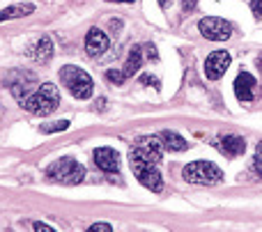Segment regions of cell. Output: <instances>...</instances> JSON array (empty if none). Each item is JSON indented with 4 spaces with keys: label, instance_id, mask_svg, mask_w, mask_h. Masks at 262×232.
<instances>
[{
    "label": "cell",
    "instance_id": "obj_15",
    "mask_svg": "<svg viewBox=\"0 0 262 232\" xmlns=\"http://www.w3.org/2000/svg\"><path fill=\"white\" fill-rule=\"evenodd\" d=\"M159 141H161L163 150H170V152H184L189 147V143L175 131H161L159 133Z\"/></svg>",
    "mask_w": 262,
    "mask_h": 232
},
{
    "label": "cell",
    "instance_id": "obj_6",
    "mask_svg": "<svg viewBox=\"0 0 262 232\" xmlns=\"http://www.w3.org/2000/svg\"><path fill=\"white\" fill-rule=\"evenodd\" d=\"M198 30L205 39H212V41H226L228 37L232 35V26L226 21V18H219V16L200 18Z\"/></svg>",
    "mask_w": 262,
    "mask_h": 232
},
{
    "label": "cell",
    "instance_id": "obj_26",
    "mask_svg": "<svg viewBox=\"0 0 262 232\" xmlns=\"http://www.w3.org/2000/svg\"><path fill=\"white\" fill-rule=\"evenodd\" d=\"M32 228L39 230V232H53V228H51V225H46V223H32Z\"/></svg>",
    "mask_w": 262,
    "mask_h": 232
},
{
    "label": "cell",
    "instance_id": "obj_27",
    "mask_svg": "<svg viewBox=\"0 0 262 232\" xmlns=\"http://www.w3.org/2000/svg\"><path fill=\"white\" fill-rule=\"evenodd\" d=\"M106 3H134V0H106Z\"/></svg>",
    "mask_w": 262,
    "mask_h": 232
},
{
    "label": "cell",
    "instance_id": "obj_3",
    "mask_svg": "<svg viewBox=\"0 0 262 232\" xmlns=\"http://www.w3.org/2000/svg\"><path fill=\"white\" fill-rule=\"evenodd\" d=\"M46 177L51 182H60V184H81L83 177H85V168L78 164L72 156H64V159H58L46 168Z\"/></svg>",
    "mask_w": 262,
    "mask_h": 232
},
{
    "label": "cell",
    "instance_id": "obj_17",
    "mask_svg": "<svg viewBox=\"0 0 262 232\" xmlns=\"http://www.w3.org/2000/svg\"><path fill=\"white\" fill-rule=\"evenodd\" d=\"M35 12V5L26 3V5H12V7H5L0 12V23L3 21H9V18H21V16H28V14Z\"/></svg>",
    "mask_w": 262,
    "mask_h": 232
},
{
    "label": "cell",
    "instance_id": "obj_16",
    "mask_svg": "<svg viewBox=\"0 0 262 232\" xmlns=\"http://www.w3.org/2000/svg\"><path fill=\"white\" fill-rule=\"evenodd\" d=\"M143 58H145L143 46H134V49L129 51V58H127V62H124V69H122V72L127 74V78L134 76V74L140 69V64H143Z\"/></svg>",
    "mask_w": 262,
    "mask_h": 232
},
{
    "label": "cell",
    "instance_id": "obj_21",
    "mask_svg": "<svg viewBox=\"0 0 262 232\" xmlns=\"http://www.w3.org/2000/svg\"><path fill=\"white\" fill-rule=\"evenodd\" d=\"M251 12L255 14V18H262V0H251Z\"/></svg>",
    "mask_w": 262,
    "mask_h": 232
},
{
    "label": "cell",
    "instance_id": "obj_11",
    "mask_svg": "<svg viewBox=\"0 0 262 232\" xmlns=\"http://www.w3.org/2000/svg\"><path fill=\"white\" fill-rule=\"evenodd\" d=\"M214 145L219 147V152H221L223 156H228V159H235V156H242L246 152V141L242 136H221L216 138V143Z\"/></svg>",
    "mask_w": 262,
    "mask_h": 232
},
{
    "label": "cell",
    "instance_id": "obj_19",
    "mask_svg": "<svg viewBox=\"0 0 262 232\" xmlns=\"http://www.w3.org/2000/svg\"><path fill=\"white\" fill-rule=\"evenodd\" d=\"M106 78H108L111 83H115V85H122V83L127 81V74L120 72V69H108V72H106Z\"/></svg>",
    "mask_w": 262,
    "mask_h": 232
},
{
    "label": "cell",
    "instance_id": "obj_14",
    "mask_svg": "<svg viewBox=\"0 0 262 232\" xmlns=\"http://www.w3.org/2000/svg\"><path fill=\"white\" fill-rule=\"evenodd\" d=\"M28 55H30L37 64H46L51 58H53V41H51V37H41V39H37L35 44L28 49Z\"/></svg>",
    "mask_w": 262,
    "mask_h": 232
},
{
    "label": "cell",
    "instance_id": "obj_28",
    "mask_svg": "<svg viewBox=\"0 0 262 232\" xmlns=\"http://www.w3.org/2000/svg\"><path fill=\"white\" fill-rule=\"evenodd\" d=\"M159 5H161V7L166 9V7H168V0H159Z\"/></svg>",
    "mask_w": 262,
    "mask_h": 232
},
{
    "label": "cell",
    "instance_id": "obj_20",
    "mask_svg": "<svg viewBox=\"0 0 262 232\" xmlns=\"http://www.w3.org/2000/svg\"><path fill=\"white\" fill-rule=\"evenodd\" d=\"M253 170L262 177V143L255 147V156H253Z\"/></svg>",
    "mask_w": 262,
    "mask_h": 232
},
{
    "label": "cell",
    "instance_id": "obj_8",
    "mask_svg": "<svg viewBox=\"0 0 262 232\" xmlns=\"http://www.w3.org/2000/svg\"><path fill=\"white\" fill-rule=\"evenodd\" d=\"M7 85H9V90H12V95L16 97V101L23 106V101L35 92V90H30V85H35V76L26 74V72H14L12 76L7 78Z\"/></svg>",
    "mask_w": 262,
    "mask_h": 232
},
{
    "label": "cell",
    "instance_id": "obj_22",
    "mask_svg": "<svg viewBox=\"0 0 262 232\" xmlns=\"http://www.w3.org/2000/svg\"><path fill=\"white\" fill-rule=\"evenodd\" d=\"M143 53H145V58H147V60H157V58H159V55H157V49H154L152 44L143 46Z\"/></svg>",
    "mask_w": 262,
    "mask_h": 232
},
{
    "label": "cell",
    "instance_id": "obj_5",
    "mask_svg": "<svg viewBox=\"0 0 262 232\" xmlns=\"http://www.w3.org/2000/svg\"><path fill=\"white\" fill-rule=\"evenodd\" d=\"M129 164H131V170H134L136 179H138L145 189H149V191H154V193H159L163 189V179H161V173L157 170V164H149V161H145L143 156L134 154V152L129 154Z\"/></svg>",
    "mask_w": 262,
    "mask_h": 232
},
{
    "label": "cell",
    "instance_id": "obj_9",
    "mask_svg": "<svg viewBox=\"0 0 262 232\" xmlns=\"http://www.w3.org/2000/svg\"><path fill=\"white\" fill-rule=\"evenodd\" d=\"M230 62H232V58L228 51H214V53L205 60V76H207L209 81H219V78L228 72Z\"/></svg>",
    "mask_w": 262,
    "mask_h": 232
},
{
    "label": "cell",
    "instance_id": "obj_13",
    "mask_svg": "<svg viewBox=\"0 0 262 232\" xmlns=\"http://www.w3.org/2000/svg\"><path fill=\"white\" fill-rule=\"evenodd\" d=\"M255 87H258V83H255L253 74L249 72H239L235 78V95L239 101H253L255 97Z\"/></svg>",
    "mask_w": 262,
    "mask_h": 232
},
{
    "label": "cell",
    "instance_id": "obj_12",
    "mask_svg": "<svg viewBox=\"0 0 262 232\" xmlns=\"http://www.w3.org/2000/svg\"><path fill=\"white\" fill-rule=\"evenodd\" d=\"M85 51L90 58H101L108 51V37H106V32L99 30V28H92L85 37Z\"/></svg>",
    "mask_w": 262,
    "mask_h": 232
},
{
    "label": "cell",
    "instance_id": "obj_24",
    "mask_svg": "<svg viewBox=\"0 0 262 232\" xmlns=\"http://www.w3.org/2000/svg\"><path fill=\"white\" fill-rule=\"evenodd\" d=\"M113 228H111L108 223H95V225H90V232H111Z\"/></svg>",
    "mask_w": 262,
    "mask_h": 232
},
{
    "label": "cell",
    "instance_id": "obj_25",
    "mask_svg": "<svg viewBox=\"0 0 262 232\" xmlns=\"http://www.w3.org/2000/svg\"><path fill=\"white\" fill-rule=\"evenodd\" d=\"M195 5H198V0H182V9H184L186 14H189V12H193V9H195Z\"/></svg>",
    "mask_w": 262,
    "mask_h": 232
},
{
    "label": "cell",
    "instance_id": "obj_23",
    "mask_svg": "<svg viewBox=\"0 0 262 232\" xmlns=\"http://www.w3.org/2000/svg\"><path fill=\"white\" fill-rule=\"evenodd\" d=\"M140 83H143V85H154V87H159V81H157L154 76H149V74L140 76Z\"/></svg>",
    "mask_w": 262,
    "mask_h": 232
},
{
    "label": "cell",
    "instance_id": "obj_1",
    "mask_svg": "<svg viewBox=\"0 0 262 232\" xmlns=\"http://www.w3.org/2000/svg\"><path fill=\"white\" fill-rule=\"evenodd\" d=\"M58 106H60V92L53 83H41V85H37V90L23 101V108L32 115H39V118L51 115Z\"/></svg>",
    "mask_w": 262,
    "mask_h": 232
},
{
    "label": "cell",
    "instance_id": "obj_7",
    "mask_svg": "<svg viewBox=\"0 0 262 232\" xmlns=\"http://www.w3.org/2000/svg\"><path fill=\"white\" fill-rule=\"evenodd\" d=\"M131 152L143 156L149 164H159L161 154H163V145H161V141H159V136H145V138H138V143L134 145Z\"/></svg>",
    "mask_w": 262,
    "mask_h": 232
},
{
    "label": "cell",
    "instance_id": "obj_4",
    "mask_svg": "<svg viewBox=\"0 0 262 232\" xmlns=\"http://www.w3.org/2000/svg\"><path fill=\"white\" fill-rule=\"evenodd\" d=\"M182 177L189 184H203V187H214L223 179V170L214 166L212 161H193V164L184 166Z\"/></svg>",
    "mask_w": 262,
    "mask_h": 232
},
{
    "label": "cell",
    "instance_id": "obj_18",
    "mask_svg": "<svg viewBox=\"0 0 262 232\" xmlns=\"http://www.w3.org/2000/svg\"><path fill=\"white\" fill-rule=\"evenodd\" d=\"M64 129H69V122H67V120H60V122H51V124H41V131H44V133L64 131Z\"/></svg>",
    "mask_w": 262,
    "mask_h": 232
},
{
    "label": "cell",
    "instance_id": "obj_2",
    "mask_svg": "<svg viewBox=\"0 0 262 232\" xmlns=\"http://www.w3.org/2000/svg\"><path fill=\"white\" fill-rule=\"evenodd\" d=\"M60 83L76 99H90L92 87H95L92 85V78L88 76V72H83L81 67H74V64H67V67L60 69Z\"/></svg>",
    "mask_w": 262,
    "mask_h": 232
},
{
    "label": "cell",
    "instance_id": "obj_10",
    "mask_svg": "<svg viewBox=\"0 0 262 232\" xmlns=\"http://www.w3.org/2000/svg\"><path fill=\"white\" fill-rule=\"evenodd\" d=\"M92 159H95L97 168H101L104 173H118L120 168V154L113 147H97L92 152Z\"/></svg>",
    "mask_w": 262,
    "mask_h": 232
},
{
    "label": "cell",
    "instance_id": "obj_29",
    "mask_svg": "<svg viewBox=\"0 0 262 232\" xmlns=\"http://www.w3.org/2000/svg\"><path fill=\"white\" fill-rule=\"evenodd\" d=\"M258 67L262 69V55H260V58H258Z\"/></svg>",
    "mask_w": 262,
    "mask_h": 232
}]
</instances>
